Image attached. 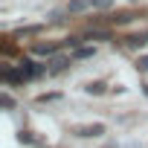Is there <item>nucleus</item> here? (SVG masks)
Returning <instances> with one entry per match:
<instances>
[{
	"instance_id": "obj_1",
	"label": "nucleus",
	"mask_w": 148,
	"mask_h": 148,
	"mask_svg": "<svg viewBox=\"0 0 148 148\" xmlns=\"http://www.w3.org/2000/svg\"><path fill=\"white\" fill-rule=\"evenodd\" d=\"M67 9H70L73 15H82V12H90V9L108 12V9H113V0H70Z\"/></svg>"
},
{
	"instance_id": "obj_2",
	"label": "nucleus",
	"mask_w": 148,
	"mask_h": 148,
	"mask_svg": "<svg viewBox=\"0 0 148 148\" xmlns=\"http://www.w3.org/2000/svg\"><path fill=\"white\" fill-rule=\"evenodd\" d=\"M18 70H21L23 82H26V79H35V76H41V73H47V67H38L32 58H21V61H18Z\"/></svg>"
},
{
	"instance_id": "obj_3",
	"label": "nucleus",
	"mask_w": 148,
	"mask_h": 148,
	"mask_svg": "<svg viewBox=\"0 0 148 148\" xmlns=\"http://www.w3.org/2000/svg\"><path fill=\"white\" fill-rule=\"evenodd\" d=\"M73 134H76V136H102V134H105V125H102V122H93V125H76V128H73Z\"/></svg>"
},
{
	"instance_id": "obj_4",
	"label": "nucleus",
	"mask_w": 148,
	"mask_h": 148,
	"mask_svg": "<svg viewBox=\"0 0 148 148\" xmlns=\"http://www.w3.org/2000/svg\"><path fill=\"white\" fill-rule=\"evenodd\" d=\"M67 64H70V58H64V55H55V58L49 61V67H47V73H49V76H55V73H61V70H67Z\"/></svg>"
},
{
	"instance_id": "obj_5",
	"label": "nucleus",
	"mask_w": 148,
	"mask_h": 148,
	"mask_svg": "<svg viewBox=\"0 0 148 148\" xmlns=\"http://www.w3.org/2000/svg\"><path fill=\"white\" fill-rule=\"evenodd\" d=\"M32 52H35V55H55V52H58V44H35Z\"/></svg>"
},
{
	"instance_id": "obj_6",
	"label": "nucleus",
	"mask_w": 148,
	"mask_h": 148,
	"mask_svg": "<svg viewBox=\"0 0 148 148\" xmlns=\"http://www.w3.org/2000/svg\"><path fill=\"white\" fill-rule=\"evenodd\" d=\"M96 55V47H76V58H90Z\"/></svg>"
},
{
	"instance_id": "obj_7",
	"label": "nucleus",
	"mask_w": 148,
	"mask_h": 148,
	"mask_svg": "<svg viewBox=\"0 0 148 148\" xmlns=\"http://www.w3.org/2000/svg\"><path fill=\"white\" fill-rule=\"evenodd\" d=\"M84 90H87V93H105V84H102V82H93V84H87Z\"/></svg>"
},
{
	"instance_id": "obj_8",
	"label": "nucleus",
	"mask_w": 148,
	"mask_h": 148,
	"mask_svg": "<svg viewBox=\"0 0 148 148\" xmlns=\"http://www.w3.org/2000/svg\"><path fill=\"white\" fill-rule=\"evenodd\" d=\"M0 102H3V108H15V102H12V96H9V93L0 96Z\"/></svg>"
},
{
	"instance_id": "obj_9",
	"label": "nucleus",
	"mask_w": 148,
	"mask_h": 148,
	"mask_svg": "<svg viewBox=\"0 0 148 148\" xmlns=\"http://www.w3.org/2000/svg\"><path fill=\"white\" fill-rule=\"evenodd\" d=\"M136 70H142V73H145V70H148V55H142V58H139V61H136Z\"/></svg>"
},
{
	"instance_id": "obj_10",
	"label": "nucleus",
	"mask_w": 148,
	"mask_h": 148,
	"mask_svg": "<svg viewBox=\"0 0 148 148\" xmlns=\"http://www.w3.org/2000/svg\"><path fill=\"white\" fill-rule=\"evenodd\" d=\"M145 93H148V87H145Z\"/></svg>"
}]
</instances>
